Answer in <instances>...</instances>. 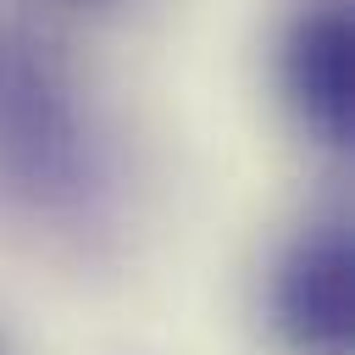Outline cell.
Masks as SVG:
<instances>
[{
  "label": "cell",
  "instance_id": "obj_3",
  "mask_svg": "<svg viewBox=\"0 0 355 355\" xmlns=\"http://www.w3.org/2000/svg\"><path fill=\"white\" fill-rule=\"evenodd\" d=\"M283 78H288L300 116L327 144H349V128H355V33H349L344 6L322 0L288 28Z\"/></svg>",
  "mask_w": 355,
  "mask_h": 355
},
{
  "label": "cell",
  "instance_id": "obj_1",
  "mask_svg": "<svg viewBox=\"0 0 355 355\" xmlns=\"http://www.w3.org/2000/svg\"><path fill=\"white\" fill-rule=\"evenodd\" d=\"M0 178L39 205L89 183V139L61 72L22 33L0 28Z\"/></svg>",
  "mask_w": 355,
  "mask_h": 355
},
{
  "label": "cell",
  "instance_id": "obj_2",
  "mask_svg": "<svg viewBox=\"0 0 355 355\" xmlns=\"http://www.w3.org/2000/svg\"><path fill=\"white\" fill-rule=\"evenodd\" d=\"M272 305L277 322L294 344L338 355L349 349V327H355V255H349V233L344 227H316L305 233L272 283Z\"/></svg>",
  "mask_w": 355,
  "mask_h": 355
}]
</instances>
